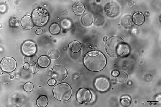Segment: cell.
I'll return each instance as SVG.
<instances>
[{
  "label": "cell",
  "instance_id": "21",
  "mask_svg": "<svg viewBox=\"0 0 161 107\" xmlns=\"http://www.w3.org/2000/svg\"><path fill=\"white\" fill-rule=\"evenodd\" d=\"M120 103L122 106L128 107L130 105L131 103V98L128 96H124L121 98Z\"/></svg>",
  "mask_w": 161,
  "mask_h": 107
},
{
  "label": "cell",
  "instance_id": "18",
  "mask_svg": "<svg viewBox=\"0 0 161 107\" xmlns=\"http://www.w3.org/2000/svg\"><path fill=\"white\" fill-rule=\"evenodd\" d=\"M48 103V100L47 98L45 95H41L37 99V104L38 107H46Z\"/></svg>",
  "mask_w": 161,
  "mask_h": 107
},
{
  "label": "cell",
  "instance_id": "16",
  "mask_svg": "<svg viewBox=\"0 0 161 107\" xmlns=\"http://www.w3.org/2000/svg\"><path fill=\"white\" fill-rule=\"evenodd\" d=\"M81 44L78 41H72L69 45L70 50L74 53L79 52L81 50Z\"/></svg>",
  "mask_w": 161,
  "mask_h": 107
},
{
  "label": "cell",
  "instance_id": "23",
  "mask_svg": "<svg viewBox=\"0 0 161 107\" xmlns=\"http://www.w3.org/2000/svg\"><path fill=\"white\" fill-rule=\"evenodd\" d=\"M128 79V75L124 72H121L120 73L118 76L117 77V81L121 83L124 82Z\"/></svg>",
  "mask_w": 161,
  "mask_h": 107
},
{
  "label": "cell",
  "instance_id": "24",
  "mask_svg": "<svg viewBox=\"0 0 161 107\" xmlns=\"http://www.w3.org/2000/svg\"><path fill=\"white\" fill-rule=\"evenodd\" d=\"M33 85L32 83L30 82H26L24 86V90L27 92H30L32 91L33 90Z\"/></svg>",
  "mask_w": 161,
  "mask_h": 107
},
{
  "label": "cell",
  "instance_id": "12",
  "mask_svg": "<svg viewBox=\"0 0 161 107\" xmlns=\"http://www.w3.org/2000/svg\"><path fill=\"white\" fill-rule=\"evenodd\" d=\"M72 9H73V12L77 16H81L83 14L85 10H86V8L84 4L80 2L75 3L73 5Z\"/></svg>",
  "mask_w": 161,
  "mask_h": 107
},
{
  "label": "cell",
  "instance_id": "5",
  "mask_svg": "<svg viewBox=\"0 0 161 107\" xmlns=\"http://www.w3.org/2000/svg\"><path fill=\"white\" fill-rule=\"evenodd\" d=\"M104 11L106 14L110 18H114L120 14L121 7L117 2L110 1L104 6Z\"/></svg>",
  "mask_w": 161,
  "mask_h": 107
},
{
  "label": "cell",
  "instance_id": "17",
  "mask_svg": "<svg viewBox=\"0 0 161 107\" xmlns=\"http://www.w3.org/2000/svg\"><path fill=\"white\" fill-rule=\"evenodd\" d=\"M11 76L9 73L2 72L0 74V82L1 83L6 84L10 82L11 80Z\"/></svg>",
  "mask_w": 161,
  "mask_h": 107
},
{
  "label": "cell",
  "instance_id": "8",
  "mask_svg": "<svg viewBox=\"0 0 161 107\" xmlns=\"http://www.w3.org/2000/svg\"><path fill=\"white\" fill-rule=\"evenodd\" d=\"M94 84L96 90L102 92L108 91L110 86L109 80L104 77L97 78L94 81Z\"/></svg>",
  "mask_w": 161,
  "mask_h": 107
},
{
  "label": "cell",
  "instance_id": "10",
  "mask_svg": "<svg viewBox=\"0 0 161 107\" xmlns=\"http://www.w3.org/2000/svg\"><path fill=\"white\" fill-rule=\"evenodd\" d=\"M92 94L88 89L82 88L78 91L77 94V101L80 103H87L91 101Z\"/></svg>",
  "mask_w": 161,
  "mask_h": 107
},
{
  "label": "cell",
  "instance_id": "25",
  "mask_svg": "<svg viewBox=\"0 0 161 107\" xmlns=\"http://www.w3.org/2000/svg\"><path fill=\"white\" fill-rule=\"evenodd\" d=\"M56 83V80L54 79H50L48 81V85L50 86H53Z\"/></svg>",
  "mask_w": 161,
  "mask_h": 107
},
{
  "label": "cell",
  "instance_id": "4",
  "mask_svg": "<svg viewBox=\"0 0 161 107\" xmlns=\"http://www.w3.org/2000/svg\"><path fill=\"white\" fill-rule=\"evenodd\" d=\"M32 18L35 25L42 26L45 25L48 21L49 15L45 9L37 8L33 12Z\"/></svg>",
  "mask_w": 161,
  "mask_h": 107
},
{
  "label": "cell",
  "instance_id": "31",
  "mask_svg": "<svg viewBox=\"0 0 161 107\" xmlns=\"http://www.w3.org/2000/svg\"><path fill=\"white\" fill-rule=\"evenodd\" d=\"M103 40L104 41H106V40H107V37H104V38H103Z\"/></svg>",
  "mask_w": 161,
  "mask_h": 107
},
{
  "label": "cell",
  "instance_id": "3",
  "mask_svg": "<svg viewBox=\"0 0 161 107\" xmlns=\"http://www.w3.org/2000/svg\"><path fill=\"white\" fill-rule=\"evenodd\" d=\"M53 94L55 98L57 100L62 102L68 101L72 96V88L68 84L60 83L54 88Z\"/></svg>",
  "mask_w": 161,
  "mask_h": 107
},
{
  "label": "cell",
  "instance_id": "15",
  "mask_svg": "<svg viewBox=\"0 0 161 107\" xmlns=\"http://www.w3.org/2000/svg\"><path fill=\"white\" fill-rule=\"evenodd\" d=\"M38 63L40 67L45 68L47 67L50 64L51 60L46 56L43 55L38 58Z\"/></svg>",
  "mask_w": 161,
  "mask_h": 107
},
{
  "label": "cell",
  "instance_id": "22",
  "mask_svg": "<svg viewBox=\"0 0 161 107\" xmlns=\"http://www.w3.org/2000/svg\"><path fill=\"white\" fill-rule=\"evenodd\" d=\"M28 70L33 74L37 73L39 71V67L38 64L34 61L31 62L30 64V68Z\"/></svg>",
  "mask_w": 161,
  "mask_h": 107
},
{
  "label": "cell",
  "instance_id": "29",
  "mask_svg": "<svg viewBox=\"0 0 161 107\" xmlns=\"http://www.w3.org/2000/svg\"><path fill=\"white\" fill-rule=\"evenodd\" d=\"M7 107H19L17 105H16V104H11L9 105H7Z\"/></svg>",
  "mask_w": 161,
  "mask_h": 107
},
{
  "label": "cell",
  "instance_id": "9",
  "mask_svg": "<svg viewBox=\"0 0 161 107\" xmlns=\"http://www.w3.org/2000/svg\"><path fill=\"white\" fill-rule=\"evenodd\" d=\"M21 50L24 55L28 57L32 56L37 52V45L34 42L27 40L22 45Z\"/></svg>",
  "mask_w": 161,
  "mask_h": 107
},
{
  "label": "cell",
  "instance_id": "20",
  "mask_svg": "<svg viewBox=\"0 0 161 107\" xmlns=\"http://www.w3.org/2000/svg\"><path fill=\"white\" fill-rule=\"evenodd\" d=\"M48 55L51 59H57L60 56V52L57 49H52L49 51Z\"/></svg>",
  "mask_w": 161,
  "mask_h": 107
},
{
  "label": "cell",
  "instance_id": "32",
  "mask_svg": "<svg viewBox=\"0 0 161 107\" xmlns=\"http://www.w3.org/2000/svg\"><path fill=\"white\" fill-rule=\"evenodd\" d=\"M11 78V79H12V78H13L14 77L13 76H12Z\"/></svg>",
  "mask_w": 161,
  "mask_h": 107
},
{
  "label": "cell",
  "instance_id": "14",
  "mask_svg": "<svg viewBox=\"0 0 161 107\" xmlns=\"http://www.w3.org/2000/svg\"><path fill=\"white\" fill-rule=\"evenodd\" d=\"M82 24L85 27L90 26L93 22V19L92 16L89 14H86L82 17L81 20Z\"/></svg>",
  "mask_w": 161,
  "mask_h": 107
},
{
  "label": "cell",
  "instance_id": "6",
  "mask_svg": "<svg viewBox=\"0 0 161 107\" xmlns=\"http://www.w3.org/2000/svg\"><path fill=\"white\" fill-rule=\"evenodd\" d=\"M67 75V69L62 65H55L51 70V78L59 82L65 80Z\"/></svg>",
  "mask_w": 161,
  "mask_h": 107
},
{
  "label": "cell",
  "instance_id": "2",
  "mask_svg": "<svg viewBox=\"0 0 161 107\" xmlns=\"http://www.w3.org/2000/svg\"><path fill=\"white\" fill-rule=\"evenodd\" d=\"M106 52L112 57H117L126 50V44L121 37L114 36L107 40L105 44Z\"/></svg>",
  "mask_w": 161,
  "mask_h": 107
},
{
  "label": "cell",
  "instance_id": "19",
  "mask_svg": "<svg viewBox=\"0 0 161 107\" xmlns=\"http://www.w3.org/2000/svg\"><path fill=\"white\" fill-rule=\"evenodd\" d=\"M49 31L52 34L57 35L59 34L61 31L60 26L57 23H53L49 28Z\"/></svg>",
  "mask_w": 161,
  "mask_h": 107
},
{
  "label": "cell",
  "instance_id": "28",
  "mask_svg": "<svg viewBox=\"0 0 161 107\" xmlns=\"http://www.w3.org/2000/svg\"><path fill=\"white\" fill-rule=\"evenodd\" d=\"M43 30L41 29H37L36 31V34L38 35H41L42 33H43Z\"/></svg>",
  "mask_w": 161,
  "mask_h": 107
},
{
  "label": "cell",
  "instance_id": "13",
  "mask_svg": "<svg viewBox=\"0 0 161 107\" xmlns=\"http://www.w3.org/2000/svg\"><path fill=\"white\" fill-rule=\"evenodd\" d=\"M133 22L136 25H142L145 21V17L143 13L139 12L135 13L133 16Z\"/></svg>",
  "mask_w": 161,
  "mask_h": 107
},
{
  "label": "cell",
  "instance_id": "11",
  "mask_svg": "<svg viewBox=\"0 0 161 107\" xmlns=\"http://www.w3.org/2000/svg\"><path fill=\"white\" fill-rule=\"evenodd\" d=\"M21 24L23 28L26 30L31 29L34 26L32 18L29 16H24L21 19Z\"/></svg>",
  "mask_w": 161,
  "mask_h": 107
},
{
  "label": "cell",
  "instance_id": "26",
  "mask_svg": "<svg viewBox=\"0 0 161 107\" xmlns=\"http://www.w3.org/2000/svg\"><path fill=\"white\" fill-rule=\"evenodd\" d=\"M119 74H120V73H119L118 71L114 70L112 72V75L113 77H117L118 76Z\"/></svg>",
  "mask_w": 161,
  "mask_h": 107
},
{
  "label": "cell",
  "instance_id": "1",
  "mask_svg": "<svg viewBox=\"0 0 161 107\" xmlns=\"http://www.w3.org/2000/svg\"><path fill=\"white\" fill-rule=\"evenodd\" d=\"M83 62L87 69L93 71L98 72L105 68L107 64V59L101 52L93 51L86 54Z\"/></svg>",
  "mask_w": 161,
  "mask_h": 107
},
{
  "label": "cell",
  "instance_id": "27",
  "mask_svg": "<svg viewBox=\"0 0 161 107\" xmlns=\"http://www.w3.org/2000/svg\"><path fill=\"white\" fill-rule=\"evenodd\" d=\"M23 68L26 71L28 70L30 68V64L27 62H26L23 65Z\"/></svg>",
  "mask_w": 161,
  "mask_h": 107
},
{
  "label": "cell",
  "instance_id": "7",
  "mask_svg": "<svg viewBox=\"0 0 161 107\" xmlns=\"http://www.w3.org/2000/svg\"><path fill=\"white\" fill-rule=\"evenodd\" d=\"M0 66L1 69L4 72L11 73L16 70L17 62L13 58L6 57L2 59Z\"/></svg>",
  "mask_w": 161,
  "mask_h": 107
},
{
  "label": "cell",
  "instance_id": "30",
  "mask_svg": "<svg viewBox=\"0 0 161 107\" xmlns=\"http://www.w3.org/2000/svg\"><path fill=\"white\" fill-rule=\"evenodd\" d=\"M47 75H49V76H51V70H49L48 71H47Z\"/></svg>",
  "mask_w": 161,
  "mask_h": 107
}]
</instances>
